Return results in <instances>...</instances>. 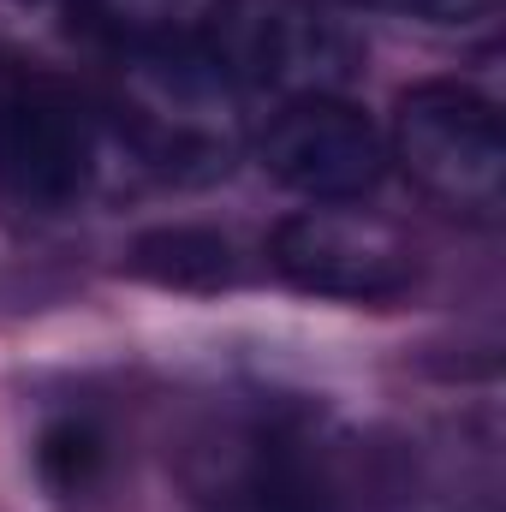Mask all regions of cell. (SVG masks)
Instances as JSON below:
<instances>
[{
	"mask_svg": "<svg viewBox=\"0 0 506 512\" xmlns=\"http://www.w3.org/2000/svg\"><path fill=\"white\" fill-rule=\"evenodd\" d=\"M203 48L239 90H280L286 102L334 96L358 72V42L304 0H221Z\"/></svg>",
	"mask_w": 506,
	"mask_h": 512,
	"instance_id": "5b68a950",
	"label": "cell"
},
{
	"mask_svg": "<svg viewBox=\"0 0 506 512\" xmlns=\"http://www.w3.org/2000/svg\"><path fill=\"white\" fill-rule=\"evenodd\" d=\"M387 161H399L405 179L453 215L495 221L506 203L501 108L477 96L471 84H453V78L411 84L393 108Z\"/></svg>",
	"mask_w": 506,
	"mask_h": 512,
	"instance_id": "3957f363",
	"label": "cell"
},
{
	"mask_svg": "<svg viewBox=\"0 0 506 512\" xmlns=\"http://www.w3.org/2000/svg\"><path fill=\"white\" fill-rule=\"evenodd\" d=\"M256 161L304 203H364L387 179V137L346 96H298L262 126Z\"/></svg>",
	"mask_w": 506,
	"mask_h": 512,
	"instance_id": "52a82bcc",
	"label": "cell"
},
{
	"mask_svg": "<svg viewBox=\"0 0 506 512\" xmlns=\"http://www.w3.org/2000/svg\"><path fill=\"white\" fill-rule=\"evenodd\" d=\"M364 6H387V12L423 18V24H483L501 12V0H364Z\"/></svg>",
	"mask_w": 506,
	"mask_h": 512,
	"instance_id": "8fae6325",
	"label": "cell"
},
{
	"mask_svg": "<svg viewBox=\"0 0 506 512\" xmlns=\"http://www.w3.org/2000/svg\"><path fill=\"white\" fill-rule=\"evenodd\" d=\"M102 459H108V441H102L96 423H84V417H60V423H48L42 441H36V471H42V483H48L54 495L90 489L96 471H102Z\"/></svg>",
	"mask_w": 506,
	"mask_h": 512,
	"instance_id": "30bf717a",
	"label": "cell"
},
{
	"mask_svg": "<svg viewBox=\"0 0 506 512\" xmlns=\"http://www.w3.org/2000/svg\"><path fill=\"white\" fill-rule=\"evenodd\" d=\"M84 30L114 36V48H167L203 42L221 0H60Z\"/></svg>",
	"mask_w": 506,
	"mask_h": 512,
	"instance_id": "9c48e42d",
	"label": "cell"
},
{
	"mask_svg": "<svg viewBox=\"0 0 506 512\" xmlns=\"http://www.w3.org/2000/svg\"><path fill=\"white\" fill-rule=\"evenodd\" d=\"M334 429L310 411H251L221 423L191 465L197 495L215 512H346L358 483Z\"/></svg>",
	"mask_w": 506,
	"mask_h": 512,
	"instance_id": "6da1fadb",
	"label": "cell"
},
{
	"mask_svg": "<svg viewBox=\"0 0 506 512\" xmlns=\"http://www.w3.org/2000/svg\"><path fill=\"white\" fill-rule=\"evenodd\" d=\"M96 179V126L84 96L36 66L0 72V203L18 215H66Z\"/></svg>",
	"mask_w": 506,
	"mask_h": 512,
	"instance_id": "277c9868",
	"label": "cell"
},
{
	"mask_svg": "<svg viewBox=\"0 0 506 512\" xmlns=\"http://www.w3.org/2000/svg\"><path fill=\"white\" fill-rule=\"evenodd\" d=\"M268 262L286 286L340 304H381L417 280V256L399 227L346 203H310L286 215L268 239Z\"/></svg>",
	"mask_w": 506,
	"mask_h": 512,
	"instance_id": "8992f818",
	"label": "cell"
},
{
	"mask_svg": "<svg viewBox=\"0 0 506 512\" xmlns=\"http://www.w3.org/2000/svg\"><path fill=\"white\" fill-rule=\"evenodd\" d=\"M126 268L167 292H221L239 274L233 239L215 227H149L126 251Z\"/></svg>",
	"mask_w": 506,
	"mask_h": 512,
	"instance_id": "ba28073f",
	"label": "cell"
},
{
	"mask_svg": "<svg viewBox=\"0 0 506 512\" xmlns=\"http://www.w3.org/2000/svg\"><path fill=\"white\" fill-rule=\"evenodd\" d=\"M120 131L167 179H215L233 167L239 84L209 60L203 42L120 48Z\"/></svg>",
	"mask_w": 506,
	"mask_h": 512,
	"instance_id": "7a4b0ae2",
	"label": "cell"
}]
</instances>
